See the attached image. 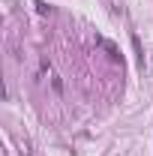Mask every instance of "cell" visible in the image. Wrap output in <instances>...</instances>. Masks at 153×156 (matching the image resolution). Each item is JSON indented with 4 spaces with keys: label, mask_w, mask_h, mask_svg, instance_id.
<instances>
[{
    "label": "cell",
    "mask_w": 153,
    "mask_h": 156,
    "mask_svg": "<svg viewBox=\"0 0 153 156\" xmlns=\"http://www.w3.org/2000/svg\"><path fill=\"white\" fill-rule=\"evenodd\" d=\"M36 12H39V15H51V6H45V3L36 0Z\"/></svg>",
    "instance_id": "obj_1"
},
{
    "label": "cell",
    "mask_w": 153,
    "mask_h": 156,
    "mask_svg": "<svg viewBox=\"0 0 153 156\" xmlns=\"http://www.w3.org/2000/svg\"><path fill=\"white\" fill-rule=\"evenodd\" d=\"M51 87H54V93H63V81H60L57 75L51 78Z\"/></svg>",
    "instance_id": "obj_2"
},
{
    "label": "cell",
    "mask_w": 153,
    "mask_h": 156,
    "mask_svg": "<svg viewBox=\"0 0 153 156\" xmlns=\"http://www.w3.org/2000/svg\"><path fill=\"white\" fill-rule=\"evenodd\" d=\"M102 45H105V51H108V54H111V57H120V54H117V48H114V45H111V42H102Z\"/></svg>",
    "instance_id": "obj_3"
}]
</instances>
